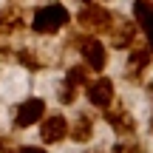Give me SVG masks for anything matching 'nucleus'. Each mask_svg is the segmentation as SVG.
Listing matches in <instances>:
<instances>
[{"label": "nucleus", "mask_w": 153, "mask_h": 153, "mask_svg": "<svg viewBox=\"0 0 153 153\" xmlns=\"http://www.w3.org/2000/svg\"><path fill=\"white\" fill-rule=\"evenodd\" d=\"M79 3H91V0H79Z\"/></svg>", "instance_id": "17"}, {"label": "nucleus", "mask_w": 153, "mask_h": 153, "mask_svg": "<svg viewBox=\"0 0 153 153\" xmlns=\"http://www.w3.org/2000/svg\"><path fill=\"white\" fill-rule=\"evenodd\" d=\"M114 20L116 14L111 9H105V6H97V3H85L79 9V14H76V23L82 26V31L88 34H108L111 28H114Z\"/></svg>", "instance_id": "3"}, {"label": "nucleus", "mask_w": 153, "mask_h": 153, "mask_svg": "<svg viewBox=\"0 0 153 153\" xmlns=\"http://www.w3.org/2000/svg\"><path fill=\"white\" fill-rule=\"evenodd\" d=\"M111 45L114 48H131V45H136L139 40V26L136 20H128V17H116L114 20V28H111Z\"/></svg>", "instance_id": "8"}, {"label": "nucleus", "mask_w": 153, "mask_h": 153, "mask_svg": "<svg viewBox=\"0 0 153 153\" xmlns=\"http://www.w3.org/2000/svg\"><path fill=\"white\" fill-rule=\"evenodd\" d=\"M85 99L94 105V108L105 111L108 105H114L116 91H114V79L111 76H94V79L85 82Z\"/></svg>", "instance_id": "5"}, {"label": "nucleus", "mask_w": 153, "mask_h": 153, "mask_svg": "<svg viewBox=\"0 0 153 153\" xmlns=\"http://www.w3.org/2000/svg\"><path fill=\"white\" fill-rule=\"evenodd\" d=\"M148 91H150V94H153V82H150V85H148ZM150 131H153V122H150Z\"/></svg>", "instance_id": "16"}, {"label": "nucleus", "mask_w": 153, "mask_h": 153, "mask_svg": "<svg viewBox=\"0 0 153 153\" xmlns=\"http://www.w3.org/2000/svg\"><path fill=\"white\" fill-rule=\"evenodd\" d=\"M148 3H153V0H148Z\"/></svg>", "instance_id": "18"}, {"label": "nucleus", "mask_w": 153, "mask_h": 153, "mask_svg": "<svg viewBox=\"0 0 153 153\" xmlns=\"http://www.w3.org/2000/svg\"><path fill=\"white\" fill-rule=\"evenodd\" d=\"M68 136H71L76 145L91 142V136H94V116L91 114H76L74 125L68 128Z\"/></svg>", "instance_id": "11"}, {"label": "nucleus", "mask_w": 153, "mask_h": 153, "mask_svg": "<svg viewBox=\"0 0 153 153\" xmlns=\"http://www.w3.org/2000/svg\"><path fill=\"white\" fill-rule=\"evenodd\" d=\"M88 74H91V68H88L85 62H82V65H71V68L65 71V76H62V82H68L71 88H76V91H79V88H85Z\"/></svg>", "instance_id": "13"}, {"label": "nucleus", "mask_w": 153, "mask_h": 153, "mask_svg": "<svg viewBox=\"0 0 153 153\" xmlns=\"http://www.w3.org/2000/svg\"><path fill=\"white\" fill-rule=\"evenodd\" d=\"M28 26V14L20 6H6L0 9V37H11V34L26 31Z\"/></svg>", "instance_id": "10"}, {"label": "nucleus", "mask_w": 153, "mask_h": 153, "mask_svg": "<svg viewBox=\"0 0 153 153\" xmlns=\"http://www.w3.org/2000/svg\"><path fill=\"white\" fill-rule=\"evenodd\" d=\"M68 45L82 54V60H85V65L91 68V71H97V74L105 71V65H108V48L102 45V40H99L97 34L76 31V34H71Z\"/></svg>", "instance_id": "2"}, {"label": "nucleus", "mask_w": 153, "mask_h": 153, "mask_svg": "<svg viewBox=\"0 0 153 153\" xmlns=\"http://www.w3.org/2000/svg\"><path fill=\"white\" fill-rule=\"evenodd\" d=\"M68 23H71V14H68V9H65L62 3H45V6H40V9L31 14L28 26H31L34 34H40V37H48V34L62 31Z\"/></svg>", "instance_id": "1"}, {"label": "nucleus", "mask_w": 153, "mask_h": 153, "mask_svg": "<svg viewBox=\"0 0 153 153\" xmlns=\"http://www.w3.org/2000/svg\"><path fill=\"white\" fill-rule=\"evenodd\" d=\"M150 62H153L150 45H131L128 48V62H125V76L133 85H139L145 79V71L150 68Z\"/></svg>", "instance_id": "4"}, {"label": "nucleus", "mask_w": 153, "mask_h": 153, "mask_svg": "<svg viewBox=\"0 0 153 153\" xmlns=\"http://www.w3.org/2000/svg\"><path fill=\"white\" fill-rule=\"evenodd\" d=\"M6 153H48V150L40 148V145H11Z\"/></svg>", "instance_id": "15"}, {"label": "nucleus", "mask_w": 153, "mask_h": 153, "mask_svg": "<svg viewBox=\"0 0 153 153\" xmlns=\"http://www.w3.org/2000/svg\"><path fill=\"white\" fill-rule=\"evenodd\" d=\"M43 116H45V99L28 97L14 108V128H20V131L23 128H31V125H37Z\"/></svg>", "instance_id": "7"}, {"label": "nucleus", "mask_w": 153, "mask_h": 153, "mask_svg": "<svg viewBox=\"0 0 153 153\" xmlns=\"http://www.w3.org/2000/svg\"><path fill=\"white\" fill-rule=\"evenodd\" d=\"M40 139L45 145H60L62 139H68V119L62 114H51L40 119Z\"/></svg>", "instance_id": "9"}, {"label": "nucleus", "mask_w": 153, "mask_h": 153, "mask_svg": "<svg viewBox=\"0 0 153 153\" xmlns=\"http://www.w3.org/2000/svg\"><path fill=\"white\" fill-rule=\"evenodd\" d=\"M14 60L20 62L23 68H28V71H43L45 68V62L40 60V51H34V48H20L14 54Z\"/></svg>", "instance_id": "12"}, {"label": "nucleus", "mask_w": 153, "mask_h": 153, "mask_svg": "<svg viewBox=\"0 0 153 153\" xmlns=\"http://www.w3.org/2000/svg\"><path fill=\"white\" fill-rule=\"evenodd\" d=\"M102 114H105V122H108V128L116 133V136H122V139L133 136V133L139 131L136 119H133V114H131L128 108H114V105H108Z\"/></svg>", "instance_id": "6"}, {"label": "nucleus", "mask_w": 153, "mask_h": 153, "mask_svg": "<svg viewBox=\"0 0 153 153\" xmlns=\"http://www.w3.org/2000/svg\"><path fill=\"white\" fill-rule=\"evenodd\" d=\"M111 153H148V150L142 145H136V142H119V145H114Z\"/></svg>", "instance_id": "14"}]
</instances>
